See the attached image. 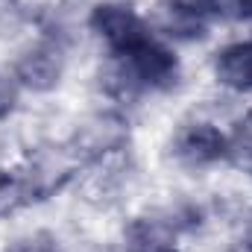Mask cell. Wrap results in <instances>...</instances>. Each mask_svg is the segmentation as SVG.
I'll use <instances>...</instances> for the list:
<instances>
[{"instance_id":"obj_1","label":"cell","mask_w":252,"mask_h":252,"mask_svg":"<svg viewBox=\"0 0 252 252\" xmlns=\"http://www.w3.org/2000/svg\"><path fill=\"white\" fill-rule=\"evenodd\" d=\"M88 24H91V30L109 44V50H112L115 56H121V59L138 53L144 44L153 41V32H150L147 21H144L129 3H115V0H112V3L94 6Z\"/></svg>"},{"instance_id":"obj_2","label":"cell","mask_w":252,"mask_h":252,"mask_svg":"<svg viewBox=\"0 0 252 252\" xmlns=\"http://www.w3.org/2000/svg\"><path fill=\"white\" fill-rule=\"evenodd\" d=\"M124 76L135 88H167L179 76V62L161 41L153 38L138 53L124 59Z\"/></svg>"},{"instance_id":"obj_3","label":"cell","mask_w":252,"mask_h":252,"mask_svg":"<svg viewBox=\"0 0 252 252\" xmlns=\"http://www.w3.org/2000/svg\"><path fill=\"white\" fill-rule=\"evenodd\" d=\"M229 153V138L214 124H188L173 138V156L188 167H205Z\"/></svg>"},{"instance_id":"obj_4","label":"cell","mask_w":252,"mask_h":252,"mask_svg":"<svg viewBox=\"0 0 252 252\" xmlns=\"http://www.w3.org/2000/svg\"><path fill=\"white\" fill-rule=\"evenodd\" d=\"M64 70V56L62 47L53 41H41L35 47H30L18 64H15V79L18 85H27L32 91H50L59 85Z\"/></svg>"},{"instance_id":"obj_5","label":"cell","mask_w":252,"mask_h":252,"mask_svg":"<svg viewBox=\"0 0 252 252\" xmlns=\"http://www.w3.org/2000/svg\"><path fill=\"white\" fill-rule=\"evenodd\" d=\"M179 226L164 217H135L124 232L126 252H179Z\"/></svg>"},{"instance_id":"obj_6","label":"cell","mask_w":252,"mask_h":252,"mask_svg":"<svg viewBox=\"0 0 252 252\" xmlns=\"http://www.w3.org/2000/svg\"><path fill=\"white\" fill-rule=\"evenodd\" d=\"M214 76L220 85L232 91H250L252 88V38L235 41L217 53Z\"/></svg>"},{"instance_id":"obj_7","label":"cell","mask_w":252,"mask_h":252,"mask_svg":"<svg viewBox=\"0 0 252 252\" xmlns=\"http://www.w3.org/2000/svg\"><path fill=\"white\" fill-rule=\"evenodd\" d=\"M202 12L199 6L185 3V0H173L170 6L161 9V27L170 32V35H182V38H193V35H202L205 24H202Z\"/></svg>"},{"instance_id":"obj_8","label":"cell","mask_w":252,"mask_h":252,"mask_svg":"<svg viewBox=\"0 0 252 252\" xmlns=\"http://www.w3.org/2000/svg\"><path fill=\"white\" fill-rule=\"evenodd\" d=\"M226 156H232L235 164L252 170V118L244 121V124L238 126V132L229 138V153Z\"/></svg>"},{"instance_id":"obj_9","label":"cell","mask_w":252,"mask_h":252,"mask_svg":"<svg viewBox=\"0 0 252 252\" xmlns=\"http://www.w3.org/2000/svg\"><path fill=\"white\" fill-rule=\"evenodd\" d=\"M205 12L223 15V18H250L252 0H202Z\"/></svg>"},{"instance_id":"obj_10","label":"cell","mask_w":252,"mask_h":252,"mask_svg":"<svg viewBox=\"0 0 252 252\" xmlns=\"http://www.w3.org/2000/svg\"><path fill=\"white\" fill-rule=\"evenodd\" d=\"M15 103H18V79H12L9 73L0 70V118L12 115Z\"/></svg>"},{"instance_id":"obj_11","label":"cell","mask_w":252,"mask_h":252,"mask_svg":"<svg viewBox=\"0 0 252 252\" xmlns=\"http://www.w3.org/2000/svg\"><path fill=\"white\" fill-rule=\"evenodd\" d=\"M12 252H59V247H56L53 238H47V235H35V238L21 241Z\"/></svg>"},{"instance_id":"obj_12","label":"cell","mask_w":252,"mask_h":252,"mask_svg":"<svg viewBox=\"0 0 252 252\" xmlns=\"http://www.w3.org/2000/svg\"><path fill=\"white\" fill-rule=\"evenodd\" d=\"M250 244H252V226H250Z\"/></svg>"}]
</instances>
